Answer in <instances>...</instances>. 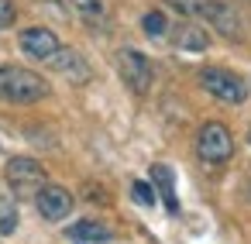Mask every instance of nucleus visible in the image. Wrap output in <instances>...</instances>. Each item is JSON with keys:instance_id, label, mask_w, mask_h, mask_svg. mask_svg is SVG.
I'll list each match as a JSON object with an SVG mask.
<instances>
[{"instance_id": "f8f14e48", "label": "nucleus", "mask_w": 251, "mask_h": 244, "mask_svg": "<svg viewBox=\"0 0 251 244\" xmlns=\"http://www.w3.org/2000/svg\"><path fill=\"white\" fill-rule=\"evenodd\" d=\"M66 237H73L79 244H103V241H110V227L100 223V220H79V223L69 227Z\"/></svg>"}, {"instance_id": "39448f33", "label": "nucleus", "mask_w": 251, "mask_h": 244, "mask_svg": "<svg viewBox=\"0 0 251 244\" xmlns=\"http://www.w3.org/2000/svg\"><path fill=\"white\" fill-rule=\"evenodd\" d=\"M117 73H121L124 86H127L134 97H145V93L151 90V62H148L141 52H134V49L117 52Z\"/></svg>"}, {"instance_id": "0eeeda50", "label": "nucleus", "mask_w": 251, "mask_h": 244, "mask_svg": "<svg viewBox=\"0 0 251 244\" xmlns=\"http://www.w3.org/2000/svg\"><path fill=\"white\" fill-rule=\"evenodd\" d=\"M35 203H38V213L45 220H66L73 213V193L66 186H55V182H45L38 193H35Z\"/></svg>"}, {"instance_id": "7ed1b4c3", "label": "nucleus", "mask_w": 251, "mask_h": 244, "mask_svg": "<svg viewBox=\"0 0 251 244\" xmlns=\"http://www.w3.org/2000/svg\"><path fill=\"white\" fill-rule=\"evenodd\" d=\"M4 175H7V186H11L14 196H35V193L49 182L42 162L31 158V155H18V158H11L7 169H4Z\"/></svg>"}, {"instance_id": "9d476101", "label": "nucleus", "mask_w": 251, "mask_h": 244, "mask_svg": "<svg viewBox=\"0 0 251 244\" xmlns=\"http://www.w3.org/2000/svg\"><path fill=\"white\" fill-rule=\"evenodd\" d=\"M151 186H155V193L162 196V203H165V210L176 217L179 213V199H176V175H172V169L169 165H151Z\"/></svg>"}, {"instance_id": "20e7f679", "label": "nucleus", "mask_w": 251, "mask_h": 244, "mask_svg": "<svg viewBox=\"0 0 251 244\" xmlns=\"http://www.w3.org/2000/svg\"><path fill=\"white\" fill-rule=\"evenodd\" d=\"M200 83H203V90H206L213 100L230 103V107L244 103V97H248V83H244L241 76H234L230 69H217V66H210V69L200 73Z\"/></svg>"}, {"instance_id": "a211bd4d", "label": "nucleus", "mask_w": 251, "mask_h": 244, "mask_svg": "<svg viewBox=\"0 0 251 244\" xmlns=\"http://www.w3.org/2000/svg\"><path fill=\"white\" fill-rule=\"evenodd\" d=\"M18 21V7H14V0H0V31L11 28Z\"/></svg>"}, {"instance_id": "1a4fd4ad", "label": "nucleus", "mask_w": 251, "mask_h": 244, "mask_svg": "<svg viewBox=\"0 0 251 244\" xmlns=\"http://www.w3.org/2000/svg\"><path fill=\"white\" fill-rule=\"evenodd\" d=\"M172 42H176V49H186V52H203V49H210L206 28L196 24V21H179V24L172 28Z\"/></svg>"}, {"instance_id": "2eb2a0df", "label": "nucleus", "mask_w": 251, "mask_h": 244, "mask_svg": "<svg viewBox=\"0 0 251 244\" xmlns=\"http://www.w3.org/2000/svg\"><path fill=\"white\" fill-rule=\"evenodd\" d=\"M141 28H145L148 35H155V38H158V35H165V31H169V18H165L162 11H148V14L141 18Z\"/></svg>"}, {"instance_id": "9b49d317", "label": "nucleus", "mask_w": 251, "mask_h": 244, "mask_svg": "<svg viewBox=\"0 0 251 244\" xmlns=\"http://www.w3.org/2000/svg\"><path fill=\"white\" fill-rule=\"evenodd\" d=\"M206 24H213L224 38H230V42H241L244 38V31H241V21H237V14H234V7L230 4H224V0H217V7H213V14L206 18Z\"/></svg>"}, {"instance_id": "ddd939ff", "label": "nucleus", "mask_w": 251, "mask_h": 244, "mask_svg": "<svg viewBox=\"0 0 251 244\" xmlns=\"http://www.w3.org/2000/svg\"><path fill=\"white\" fill-rule=\"evenodd\" d=\"M172 11H179L182 18H210L217 0H165Z\"/></svg>"}, {"instance_id": "4468645a", "label": "nucleus", "mask_w": 251, "mask_h": 244, "mask_svg": "<svg viewBox=\"0 0 251 244\" xmlns=\"http://www.w3.org/2000/svg\"><path fill=\"white\" fill-rule=\"evenodd\" d=\"M69 7H73L86 24H103V18H107L103 0H69Z\"/></svg>"}, {"instance_id": "f03ea898", "label": "nucleus", "mask_w": 251, "mask_h": 244, "mask_svg": "<svg viewBox=\"0 0 251 244\" xmlns=\"http://www.w3.org/2000/svg\"><path fill=\"white\" fill-rule=\"evenodd\" d=\"M196 155L206 162V165H224L230 155H234V138L227 131V124L220 121H206L196 134Z\"/></svg>"}, {"instance_id": "f257e3e1", "label": "nucleus", "mask_w": 251, "mask_h": 244, "mask_svg": "<svg viewBox=\"0 0 251 244\" xmlns=\"http://www.w3.org/2000/svg\"><path fill=\"white\" fill-rule=\"evenodd\" d=\"M52 93L45 76L25 69V66H0V100L7 103H38Z\"/></svg>"}, {"instance_id": "dca6fc26", "label": "nucleus", "mask_w": 251, "mask_h": 244, "mask_svg": "<svg viewBox=\"0 0 251 244\" xmlns=\"http://www.w3.org/2000/svg\"><path fill=\"white\" fill-rule=\"evenodd\" d=\"M18 230V210L11 199H0V234H14Z\"/></svg>"}, {"instance_id": "6e6552de", "label": "nucleus", "mask_w": 251, "mask_h": 244, "mask_svg": "<svg viewBox=\"0 0 251 244\" xmlns=\"http://www.w3.org/2000/svg\"><path fill=\"white\" fill-rule=\"evenodd\" d=\"M18 45H21V52L25 55H31V59H42V62H49L55 52H59V38H55V31H49V28H25L21 31V38H18Z\"/></svg>"}, {"instance_id": "423d86ee", "label": "nucleus", "mask_w": 251, "mask_h": 244, "mask_svg": "<svg viewBox=\"0 0 251 244\" xmlns=\"http://www.w3.org/2000/svg\"><path fill=\"white\" fill-rule=\"evenodd\" d=\"M49 62H52V69H55L62 79H69L73 86H86V83L93 79V69H90L86 55L76 52V49H69V45H59V52H55Z\"/></svg>"}, {"instance_id": "6ab92c4d", "label": "nucleus", "mask_w": 251, "mask_h": 244, "mask_svg": "<svg viewBox=\"0 0 251 244\" xmlns=\"http://www.w3.org/2000/svg\"><path fill=\"white\" fill-rule=\"evenodd\" d=\"M248 141H251V134H248Z\"/></svg>"}, {"instance_id": "f3484780", "label": "nucleus", "mask_w": 251, "mask_h": 244, "mask_svg": "<svg viewBox=\"0 0 251 244\" xmlns=\"http://www.w3.org/2000/svg\"><path fill=\"white\" fill-rule=\"evenodd\" d=\"M131 196H134V203H141V206H155V186L145 182V179H134V182H131Z\"/></svg>"}]
</instances>
